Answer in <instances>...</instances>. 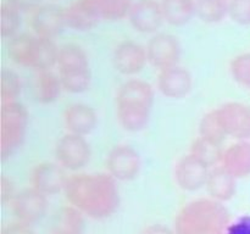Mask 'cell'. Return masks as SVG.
Returning a JSON list of instances; mask_svg holds the SVG:
<instances>
[{
	"label": "cell",
	"instance_id": "1",
	"mask_svg": "<svg viewBox=\"0 0 250 234\" xmlns=\"http://www.w3.org/2000/svg\"><path fill=\"white\" fill-rule=\"evenodd\" d=\"M63 192L68 202L90 218H107L120 206L119 187L109 173H80L68 177Z\"/></svg>",
	"mask_w": 250,
	"mask_h": 234
},
{
	"label": "cell",
	"instance_id": "2",
	"mask_svg": "<svg viewBox=\"0 0 250 234\" xmlns=\"http://www.w3.org/2000/svg\"><path fill=\"white\" fill-rule=\"evenodd\" d=\"M154 105V89L142 79H128L119 88L116 95V115L119 123L128 132L146 128Z\"/></svg>",
	"mask_w": 250,
	"mask_h": 234
},
{
	"label": "cell",
	"instance_id": "3",
	"mask_svg": "<svg viewBox=\"0 0 250 234\" xmlns=\"http://www.w3.org/2000/svg\"><path fill=\"white\" fill-rule=\"evenodd\" d=\"M229 214L222 202L197 199L188 202L175 219L176 234H221L229 226Z\"/></svg>",
	"mask_w": 250,
	"mask_h": 234
},
{
	"label": "cell",
	"instance_id": "4",
	"mask_svg": "<svg viewBox=\"0 0 250 234\" xmlns=\"http://www.w3.org/2000/svg\"><path fill=\"white\" fill-rule=\"evenodd\" d=\"M7 54L16 65L43 72L58 63L59 48L53 39L19 33L9 40Z\"/></svg>",
	"mask_w": 250,
	"mask_h": 234
},
{
	"label": "cell",
	"instance_id": "5",
	"mask_svg": "<svg viewBox=\"0 0 250 234\" xmlns=\"http://www.w3.org/2000/svg\"><path fill=\"white\" fill-rule=\"evenodd\" d=\"M56 65L63 90L71 94H81L89 89L92 71L84 49L77 44H63L59 48Z\"/></svg>",
	"mask_w": 250,
	"mask_h": 234
},
{
	"label": "cell",
	"instance_id": "6",
	"mask_svg": "<svg viewBox=\"0 0 250 234\" xmlns=\"http://www.w3.org/2000/svg\"><path fill=\"white\" fill-rule=\"evenodd\" d=\"M29 123L27 107L20 101L4 102L0 107V157L14 155L23 144Z\"/></svg>",
	"mask_w": 250,
	"mask_h": 234
},
{
	"label": "cell",
	"instance_id": "7",
	"mask_svg": "<svg viewBox=\"0 0 250 234\" xmlns=\"http://www.w3.org/2000/svg\"><path fill=\"white\" fill-rule=\"evenodd\" d=\"M55 157L65 170L78 171L89 163L92 149L83 136L67 133L56 143Z\"/></svg>",
	"mask_w": 250,
	"mask_h": 234
},
{
	"label": "cell",
	"instance_id": "8",
	"mask_svg": "<svg viewBox=\"0 0 250 234\" xmlns=\"http://www.w3.org/2000/svg\"><path fill=\"white\" fill-rule=\"evenodd\" d=\"M215 111L227 136L238 140L250 139V105L237 101L226 102Z\"/></svg>",
	"mask_w": 250,
	"mask_h": 234
},
{
	"label": "cell",
	"instance_id": "9",
	"mask_svg": "<svg viewBox=\"0 0 250 234\" xmlns=\"http://www.w3.org/2000/svg\"><path fill=\"white\" fill-rule=\"evenodd\" d=\"M142 161L138 151L131 145L120 144L110 150L106 158L107 173L121 182H129L138 177Z\"/></svg>",
	"mask_w": 250,
	"mask_h": 234
},
{
	"label": "cell",
	"instance_id": "10",
	"mask_svg": "<svg viewBox=\"0 0 250 234\" xmlns=\"http://www.w3.org/2000/svg\"><path fill=\"white\" fill-rule=\"evenodd\" d=\"M148 62L153 67L164 71L178 65L181 44L177 37L170 33H156L146 45Z\"/></svg>",
	"mask_w": 250,
	"mask_h": 234
},
{
	"label": "cell",
	"instance_id": "11",
	"mask_svg": "<svg viewBox=\"0 0 250 234\" xmlns=\"http://www.w3.org/2000/svg\"><path fill=\"white\" fill-rule=\"evenodd\" d=\"M29 23L36 36L53 39L67 27L66 9L51 2L43 4L32 12Z\"/></svg>",
	"mask_w": 250,
	"mask_h": 234
},
{
	"label": "cell",
	"instance_id": "12",
	"mask_svg": "<svg viewBox=\"0 0 250 234\" xmlns=\"http://www.w3.org/2000/svg\"><path fill=\"white\" fill-rule=\"evenodd\" d=\"M11 209L17 221L29 226L41 221L45 216L48 199L46 195L32 187L17 193L11 202Z\"/></svg>",
	"mask_w": 250,
	"mask_h": 234
},
{
	"label": "cell",
	"instance_id": "13",
	"mask_svg": "<svg viewBox=\"0 0 250 234\" xmlns=\"http://www.w3.org/2000/svg\"><path fill=\"white\" fill-rule=\"evenodd\" d=\"M112 62L115 70L121 75H138L148 62L146 49L137 41L124 40L115 48Z\"/></svg>",
	"mask_w": 250,
	"mask_h": 234
},
{
	"label": "cell",
	"instance_id": "14",
	"mask_svg": "<svg viewBox=\"0 0 250 234\" xmlns=\"http://www.w3.org/2000/svg\"><path fill=\"white\" fill-rule=\"evenodd\" d=\"M209 173V167L189 154L183 156L176 165L175 179L181 189L186 192H197L207 185Z\"/></svg>",
	"mask_w": 250,
	"mask_h": 234
},
{
	"label": "cell",
	"instance_id": "15",
	"mask_svg": "<svg viewBox=\"0 0 250 234\" xmlns=\"http://www.w3.org/2000/svg\"><path fill=\"white\" fill-rule=\"evenodd\" d=\"M128 19L141 33H155L165 21L161 4L156 0H137L132 4Z\"/></svg>",
	"mask_w": 250,
	"mask_h": 234
},
{
	"label": "cell",
	"instance_id": "16",
	"mask_svg": "<svg viewBox=\"0 0 250 234\" xmlns=\"http://www.w3.org/2000/svg\"><path fill=\"white\" fill-rule=\"evenodd\" d=\"M65 168L58 162H42L34 167L32 185L44 195H54L65 190L68 177Z\"/></svg>",
	"mask_w": 250,
	"mask_h": 234
},
{
	"label": "cell",
	"instance_id": "17",
	"mask_svg": "<svg viewBox=\"0 0 250 234\" xmlns=\"http://www.w3.org/2000/svg\"><path fill=\"white\" fill-rule=\"evenodd\" d=\"M193 78L189 71L181 66L160 71L158 88L161 94L170 99H182L192 90Z\"/></svg>",
	"mask_w": 250,
	"mask_h": 234
},
{
	"label": "cell",
	"instance_id": "18",
	"mask_svg": "<svg viewBox=\"0 0 250 234\" xmlns=\"http://www.w3.org/2000/svg\"><path fill=\"white\" fill-rule=\"evenodd\" d=\"M63 122L68 133L87 136L92 133L98 123V116L92 106L83 102H75L66 107Z\"/></svg>",
	"mask_w": 250,
	"mask_h": 234
},
{
	"label": "cell",
	"instance_id": "19",
	"mask_svg": "<svg viewBox=\"0 0 250 234\" xmlns=\"http://www.w3.org/2000/svg\"><path fill=\"white\" fill-rule=\"evenodd\" d=\"M222 167L232 176L246 178L250 176V141L239 140L224 151Z\"/></svg>",
	"mask_w": 250,
	"mask_h": 234
},
{
	"label": "cell",
	"instance_id": "20",
	"mask_svg": "<svg viewBox=\"0 0 250 234\" xmlns=\"http://www.w3.org/2000/svg\"><path fill=\"white\" fill-rule=\"evenodd\" d=\"M205 187L211 199L219 202H226L236 195L237 178L222 166L215 167L210 171Z\"/></svg>",
	"mask_w": 250,
	"mask_h": 234
},
{
	"label": "cell",
	"instance_id": "21",
	"mask_svg": "<svg viewBox=\"0 0 250 234\" xmlns=\"http://www.w3.org/2000/svg\"><path fill=\"white\" fill-rule=\"evenodd\" d=\"M100 21L90 0H76L66 9L67 27L75 31H89Z\"/></svg>",
	"mask_w": 250,
	"mask_h": 234
},
{
	"label": "cell",
	"instance_id": "22",
	"mask_svg": "<svg viewBox=\"0 0 250 234\" xmlns=\"http://www.w3.org/2000/svg\"><path fill=\"white\" fill-rule=\"evenodd\" d=\"M83 228V214L72 205L61 207L54 214L51 224L53 234H82Z\"/></svg>",
	"mask_w": 250,
	"mask_h": 234
},
{
	"label": "cell",
	"instance_id": "23",
	"mask_svg": "<svg viewBox=\"0 0 250 234\" xmlns=\"http://www.w3.org/2000/svg\"><path fill=\"white\" fill-rule=\"evenodd\" d=\"M63 90L60 77L51 71L38 72L34 83V97L41 104H53L60 98Z\"/></svg>",
	"mask_w": 250,
	"mask_h": 234
},
{
	"label": "cell",
	"instance_id": "24",
	"mask_svg": "<svg viewBox=\"0 0 250 234\" xmlns=\"http://www.w3.org/2000/svg\"><path fill=\"white\" fill-rule=\"evenodd\" d=\"M164 19L172 26H183L195 14V0H161Z\"/></svg>",
	"mask_w": 250,
	"mask_h": 234
},
{
	"label": "cell",
	"instance_id": "25",
	"mask_svg": "<svg viewBox=\"0 0 250 234\" xmlns=\"http://www.w3.org/2000/svg\"><path fill=\"white\" fill-rule=\"evenodd\" d=\"M190 154L202 161L208 167H216L220 162H222L224 150L221 144L215 141L208 140L203 136H198L190 145Z\"/></svg>",
	"mask_w": 250,
	"mask_h": 234
},
{
	"label": "cell",
	"instance_id": "26",
	"mask_svg": "<svg viewBox=\"0 0 250 234\" xmlns=\"http://www.w3.org/2000/svg\"><path fill=\"white\" fill-rule=\"evenodd\" d=\"M102 21H119L128 16L132 0H90Z\"/></svg>",
	"mask_w": 250,
	"mask_h": 234
},
{
	"label": "cell",
	"instance_id": "27",
	"mask_svg": "<svg viewBox=\"0 0 250 234\" xmlns=\"http://www.w3.org/2000/svg\"><path fill=\"white\" fill-rule=\"evenodd\" d=\"M195 15L207 23L221 22L229 15V0H195Z\"/></svg>",
	"mask_w": 250,
	"mask_h": 234
},
{
	"label": "cell",
	"instance_id": "28",
	"mask_svg": "<svg viewBox=\"0 0 250 234\" xmlns=\"http://www.w3.org/2000/svg\"><path fill=\"white\" fill-rule=\"evenodd\" d=\"M21 24V11L7 2H2L0 6V34L2 38L11 39L12 37L19 34Z\"/></svg>",
	"mask_w": 250,
	"mask_h": 234
},
{
	"label": "cell",
	"instance_id": "29",
	"mask_svg": "<svg viewBox=\"0 0 250 234\" xmlns=\"http://www.w3.org/2000/svg\"><path fill=\"white\" fill-rule=\"evenodd\" d=\"M22 93L21 77L15 71L2 68L0 72V98L4 102L17 101Z\"/></svg>",
	"mask_w": 250,
	"mask_h": 234
},
{
	"label": "cell",
	"instance_id": "30",
	"mask_svg": "<svg viewBox=\"0 0 250 234\" xmlns=\"http://www.w3.org/2000/svg\"><path fill=\"white\" fill-rule=\"evenodd\" d=\"M200 136L208 139V140L215 141L221 144L226 139V133L220 124L219 118L216 116V111H210L203 116L199 123Z\"/></svg>",
	"mask_w": 250,
	"mask_h": 234
},
{
	"label": "cell",
	"instance_id": "31",
	"mask_svg": "<svg viewBox=\"0 0 250 234\" xmlns=\"http://www.w3.org/2000/svg\"><path fill=\"white\" fill-rule=\"evenodd\" d=\"M231 75L237 83L250 90V53H244L232 60Z\"/></svg>",
	"mask_w": 250,
	"mask_h": 234
},
{
	"label": "cell",
	"instance_id": "32",
	"mask_svg": "<svg viewBox=\"0 0 250 234\" xmlns=\"http://www.w3.org/2000/svg\"><path fill=\"white\" fill-rule=\"evenodd\" d=\"M229 15L234 22L250 24V0H229Z\"/></svg>",
	"mask_w": 250,
	"mask_h": 234
},
{
	"label": "cell",
	"instance_id": "33",
	"mask_svg": "<svg viewBox=\"0 0 250 234\" xmlns=\"http://www.w3.org/2000/svg\"><path fill=\"white\" fill-rule=\"evenodd\" d=\"M17 193L15 192L14 182L6 176L0 177V200L1 204H11Z\"/></svg>",
	"mask_w": 250,
	"mask_h": 234
},
{
	"label": "cell",
	"instance_id": "34",
	"mask_svg": "<svg viewBox=\"0 0 250 234\" xmlns=\"http://www.w3.org/2000/svg\"><path fill=\"white\" fill-rule=\"evenodd\" d=\"M226 234H250V216H243L233 223L229 224Z\"/></svg>",
	"mask_w": 250,
	"mask_h": 234
},
{
	"label": "cell",
	"instance_id": "35",
	"mask_svg": "<svg viewBox=\"0 0 250 234\" xmlns=\"http://www.w3.org/2000/svg\"><path fill=\"white\" fill-rule=\"evenodd\" d=\"M7 4L14 6L19 11H31L43 5V0H7Z\"/></svg>",
	"mask_w": 250,
	"mask_h": 234
},
{
	"label": "cell",
	"instance_id": "36",
	"mask_svg": "<svg viewBox=\"0 0 250 234\" xmlns=\"http://www.w3.org/2000/svg\"><path fill=\"white\" fill-rule=\"evenodd\" d=\"M0 234H34V232L32 231L28 224L17 222V223H12L4 227Z\"/></svg>",
	"mask_w": 250,
	"mask_h": 234
},
{
	"label": "cell",
	"instance_id": "37",
	"mask_svg": "<svg viewBox=\"0 0 250 234\" xmlns=\"http://www.w3.org/2000/svg\"><path fill=\"white\" fill-rule=\"evenodd\" d=\"M142 234H176L175 231L170 229L168 227L164 226V224H150L144 231Z\"/></svg>",
	"mask_w": 250,
	"mask_h": 234
}]
</instances>
